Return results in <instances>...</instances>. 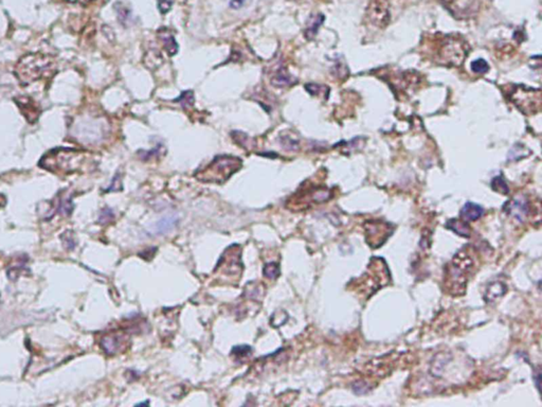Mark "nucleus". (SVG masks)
<instances>
[{
	"label": "nucleus",
	"mask_w": 542,
	"mask_h": 407,
	"mask_svg": "<svg viewBox=\"0 0 542 407\" xmlns=\"http://www.w3.org/2000/svg\"><path fill=\"white\" fill-rule=\"evenodd\" d=\"M58 64L53 57L41 52L28 53L15 66V76L23 85H29L41 79L54 76Z\"/></svg>",
	"instance_id": "nucleus-1"
},
{
	"label": "nucleus",
	"mask_w": 542,
	"mask_h": 407,
	"mask_svg": "<svg viewBox=\"0 0 542 407\" xmlns=\"http://www.w3.org/2000/svg\"><path fill=\"white\" fill-rule=\"evenodd\" d=\"M84 158L83 152L71 148H59L47 153L40 160V167L52 172L72 173L78 171Z\"/></svg>",
	"instance_id": "nucleus-2"
},
{
	"label": "nucleus",
	"mask_w": 542,
	"mask_h": 407,
	"mask_svg": "<svg viewBox=\"0 0 542 407\" xmlns=\"http://www.w3.org/2000/svg\"><path fill=\"white\" fill-rule=\"evenodd\" d=\"M242 160L230 155H221L200 172L196 173L199 180L204 183L222 184L242 167Z\"/></svg>",
	"instance_id": "nucleus-3"
},
{
	"label": "nucleus",
	"mask_w": 542,
	"mask_h": 407,
	"mask_svg": "<svg viewBox=\"0 0 542 407\" xmlns=\"http://www.w3.org/2000/svg\"><path fill=\"white\" fill-rule=\"evenodd\" d=\"M467 44L455 36H445L441 41L438 60L442 65L459 66L467 57Z\"/></svg>",
	"instance_id": "nucleus-4"
},
{
	"label": "nucleus",
	"mask_w": 542,
	"mask_h": 407,
	"mask_svg": "<svg viewBox=\"0 0 542 407\" xmlns=\"http://www.w3.org/2000/svg\"><path fill=\"white\" fill-rule=\"evenodd\" d=\"M540 89L518 85L509 91L511 99L518 109L524 114H535L540 110Z\"/></svg>",
	"instance_id": "nucleus-5"
},
{
	"label": "nucleus",
	"mask_w": 542,
	"mask_h": 407,
	"mask_svg": "<svg viewBox=\"0 0 542 407\" xmlns=\"http://www.w3.org/2000/svg\"><path fill=\"white\" fill-rule=\"evenodd\" d=\"M472 266V260L470 257L458 253L454 257V259L451 263L450 270L448 272L449 274V281L454 287L458 288H465L466 285V273L471 269Z\"/></svg>",
	"instance_id": "nucleus-6"
},
{
	"label": "nucleus",
	"mask_w": 542,
	"mask_h": 407,
	"mask_svg": "<svg viewBox=\"0 0 542 407\" xmlns=\"http://www.w3.org/2000/svg\"><path fill=\"white\" fill-rule=\"evenodd\" d=\"M478 0H443V4L455 18H467L478 11Z\"/></svg>",
	"instance_id": "nucleus-7"
},
{
	"label": "nucleus",
	"mask_w": 542,
	"mask_h": 407,
	"mask_svg": "<svg viewBox=\"0 0 542 407\" xmlns=\"http://www.w3.org/2000/svg\"><path fill=\"white\" fill-rule=\"evenodd\" d=\"M370 16L374 24L379 27L386 26L390 17L388 10V0H373L372 8H370Z\"/></svg>",
	"instance_id": "nucleus-8"
},
{
	"label": "nucleus",
	"mask_w": 542,
	"mask_h": 407,
	"mask_svg": "<svg viewBox=\"0 0 542 407\" xmlns=\"http://www.w3.org/2000/svg\"><path fill=\"white\" fill-rule=\"evenodd\" d=\"M505 207L507 208L506 211L508 214H511V216L515 217L521 222L525 220L529 211L528 201L524 197L513 198L511 201L506 204Z\"/></svg>",
	"instance_id": "nucleus-9"
},
{
	"label": "nucleus",
	"mask_w": 542,
	"mask_h": 407,
	"mask_svg": "<svg viewBox=\"0 0 542 407\" xmlns=\"http://www.w3.org/2000/svg\"><path fill=\"white\" fill-rule=\"evenodd\" d=\"M16 104L30 122H35L40 114V110L35 104V101L29 97H19L16 99Z\"/></svg>",
	"instance_id": "nucleus-10"
},
{
	"label": "nucleus",
	"mask_w": 542,
	"mask_h": 407,
	"mask_svg": "<svg viewBox=\"0 0 542 407\" xmlns=\"http://www.w3.org/2000/svg\"><path fill=\"white\" fill-rule=\"evenodd\" d=\"M122 339L123 338L120 334L111 333L102 338L101 346L108 355H114L121 351V348L123 346Z\"/></svg>",
	"instance_id": "nucleus-11"
},
{
	"label": "nucleus",
	"mask_w": 542,
	"mask_h": 407,
	"mask_svg": "<svg viewBox=\"0 0 542 407\" xmlns=\"http://www.w3.org/2000/svg\"><path fill=\"white\" fill-rule=\"evenodd\" d=\"M484 213V209L474 202L465 204L461 209V218L465 222H473L479 220Z\"/></svg>",
	"instance_id": "nucleus-12"
},
{
	"label": "nucleus",
	"mask_w": 542,
	"mask_h": 407,
	"mask_svg": "<svg viewBox=\"0 0 542 407\" xmlns=\"http://www.w3.org/2000/svg\"><path fill=\"white\" fill-rule=\"evenodd\" d=\"M271 85L277 88H283L286 86H289L294 81H292V77L288 73V71L284 68L281 67L277 70V72L274 74V77L270 80Z\"/></svg>",
	"instance_id": "nucleus-13"
},
{
	"label": "nucleus",
	"mask_w": 542,
	"mask_h": 407,
	"mask_svg": "<svg viewBox=\"0 0 542 407\" xmlns=\"http://www.w3.org/2000/svg\"><path fill=\"white\" fill-rule=\"evenodd\" d=\"M446 227L450 229L451 231L461 235V237H464V238L470 237V227L465 221H461L457 219L449 220L446 224Z\"/></svg>",
	"instance_id": "nucleus-14"
},
{
	"label": "nucleus",
	"mask_w": 542,
	"mask_h": 407,
	"mask_svg": "<svg viewBox=\"0 0 542 407\" xmlns=\"http://www.w3.org/2000/svg\"><path fill=\"white\" fill-rule=\"evenodd\" d=\"M323 21H324V16L322 14L313 15L309 18L306 29H305V37L307 39H312L316 36L319 28L323 24Z\"/></svg>",
	"instance_id": "nucleus-15"
},
{
	"label": "nucleus",
	"mask_w": 542,
	"mask_h": 407,
	"mask_svg": "<svg viewBox=\"0 0 542 407\" xmlns=\"http://www.w3.org/2000/svg\"><path fill=\"white\" fill-rule=\"evenodd\" d=\"M159 38L162 40V42H164V46L167 52L169 53V56L171 57L175 56L178 51V45L174 36L170 33H167V32H164V33H162V32H159Z\"/></svg>",
	"instance_id": "nucleus-16"
},
{
	"label": "nucleus",
	"mask_w": 542,
	"mask_h": 407,
	"mask_svg": "<svg viewBox=\"0 0 542 407\" xmlns=\"http://www.w3.org/2000/svg\"><path fill=\"white\" fill-rule=\"evenodd\" d=\"M506 292V286L501 282H495L491 284L487 288V292L485 294V298L487 301H493L495 299L501 297Z\"/></svg>",
	"instance_id": "nucleus-17"
},
{
	"label": "nucleus",
	"mask_w": 542,
	"mask_h": 407,
	"mask_svg": "<svg viewBox=\"0 0 542 407\" xmlns=\"http://www.w3.org/2000/svg\"><path fill=\"white\" fill-rule=\"evenodd\" d=\"M73 210V204L71 197H61L56 206V211L59 212L61 216L68 217Z\"/></svg>",
	"instance_id": "nucleus-18"
},
{
	"label": "nucleus",
	"mask_w": 542,
	"mask_h": 407,
	"mask_svg": "<svg viewBox=\"0 0 542 407\" xmlns=\"http://www.w3.org/2000/svg\"><path fill=\"white\" fill-rule=\"evenodd\" d=\"M492 188L498 192V193H501L503 195H507L509 193V189H508V186L506 184L505 179L502 177V176H496L493 178L492 180Z\"/></svg>",
	"instance_id": "nucleus-19"
},
{
	"label": "nucleus",
	"mask_w": 542,
	"mask_h": 407,
	"mask_svg": "<svg viewBox=\"0 0 542 407\" xmlns=\"http://www.w3.org/2000/svg\"><path fill=\"white\" fill-rule=\"evenodd\" d=\"M280 143L284 148L288 149V151H298L300 147V142L298 139L292 138L289 135H284L280 137Z\"/></svg>",
	"instance_id": "nucleus-20"
},
{
	"label": "nucleus",
	"mask_w": 542,
	"mask_h": 407,
	"mask_svg": "<svg viewBox=\"0 0 542 407\" xmlns=\"http://www.w3.org/2000/svg\"><path fill=\"white\" fill-rule=\"evenodd\" d=\"M194 92L192 90H186L181 92V94L175 100V102L180 103L183 109L186 110L190 109V107L194 105Z\"/></svg>",
	"instance_id": "nucleus-21"
},
{
	"label": "nucleus",
	"mask_w": 542,
	"mask_h": 407,
	"mask_svg": "<svg viewBox=\"0 0 542 407\" xmlns=\"http://www.w3.org/2000/svg\"><path fill=\"white\" fill-rule=\"evenodd\" d=\"M116 10H117V13H118V18L119 20H120V23L124 26L127 25L128 20L131 19V10L125 8L122 4H117L116 5Z\"/></svg>",
	"instance_id": "nucleus-22"
},
{
	"label": "nucleus",
	"mask_w": 542,
	"mask_h": 407,
	"mask_svg": "<svg viewBox=\"0 0 542 407\" xmlns=\"http://www.w3.org/2000/svg\"><path fill=\"white\" fill-rule=\"evenodd\" d=\"M280 275V266L278 263H268L264 267V276L269 279H276Z\"/></svg>",
	"instance_id": "nucleus-23"
},
{
	"label": "nucleus",
	"mask_w": 542,
	"mask_h": 407,
	"mask_svg": "<svg viewBox=\"0 0 542 407\" xmlns=\"http://www.w3.org/2000/svg\"><path fill=\"white\" fill-rule=\"evenodd\" d=\"M471 69L474 73H486L490 70V66L485 60L478 59L471 63Z\"/></svg>",
	"instance_id": "nucleus-24"
},
{
	"label": "nucleus",
	"mask_w": 542,
	"mask_h": 407,
	"mask_svg": "<svg viewBox=\"0 0 542 407\" xmlns=\"http://www.w3.org/2000/svg\"><path fill=\"white\" fill-rule=\"evenodd\" d=\"M232 138L234 139V141L237 143L242 145L243 147H246L247 145L250 146L251 144V138L249 137L248 135H246L245 133H242V132H233L232 133Z\"/></svg>",
	"instance_id": "nucleus-25"
},
{
	"label": "nucleus",
	"mask_w": 542,
	"mask_h": 407,
	"mask_svg": "<svg viewBox=\"0 0 542 407\" xmlns=\"http://www.w3.org/2000/svg\"><path fill=\"white\" fill-rule=\"evenodd\" d=\"M175 219L174 218H167V219H164L162 221L159 222L158 224V231L161 232V233H165L169 230H171V228L174 226L175 225Z\"/></svg>",
	"instance_id": "nucleus-26"
},
{
	"label": "nucleus",
	"mask_w": 542,
	"mask_h": 407,
	"mask_svg": "<svg viewBox=\"0 0 542 407\" xmlns=\"http://www.w3.org/2000/svg\"><path fill=\"white\" fill-rule=\"evenodd\" d=\"M113 219H114V212H113V210L110 209V208H105V209L102 210V212H101V214H100V219H99V221H100V223H102V224H106V223H108V222H111Z\"/></svg>",
	"instance_id": "nucleus-27"
},
{
	"label": "nucleus",
	"mask_w": 542,
	"mask_h": 407,
	"mask_svg": "<svg viewBox=\"0 0 542 407\" xmlns=\"http://www.w3.org/2000/svg\"><path fill=\"white\" fill-rule=\"evenodd\" d=\"M305 89H306L310 94H312V95H317V94H319V93L322 91L323 87L320 86V85H317V84H306V85H305Z\"/></svg>",
	"instance_id": "nucleus-28"
},
{
	"label": "nucleus",
	"mask_w": 542,
	"mask_h": 407,
	"mask_svg": "<svg viewBox=\"0 0 542 407\" xmlns=\"http://www.w3.org/2000/svg\"><path fill=\"white\" fill-rule=\"evenodd\" d=\"M250 351H251L250 347H248V346H240V347H234V349L232 350V353H234V354H235L236 357H241V355L244 357V355L248 354V353L250 352Z\"/></svg>",
	"instance_id": "nucleus-29"
},
{
	"label": "nucleus",
	"mask_w": 542,
	"mask_h": 407,
	"mask_svg": "<svg viewBox=\"0 0 542 407\" xmlns=\"http://www.w3.org/2000/svg\"><path fill=\"white\" fill-rule=\"evenodd\" d=\"M121 187H122V185H121V178H120V175L117 174V175L114 177V179H113V183H112V185H111V188L108 189L107 191H119V190H121V189H122Z\"/></svg>",
	"instance_id": "nucleus-30"
},
{
	"label": "nucleus",
	"mask_w": 542,
	"mask_h": 407,
	"mask_svg": "<svg viewBox=\"0 0 542 407\" xmlns=\"http://www.w3.org/2000/svg\"><path fill=\"white\" fill-rule=\"evenodd\" d=\"M159 9L162 13H167L171 9V2L170 0H159Z\"/></svg>",
	"instance_id": "nucleus-31"
},
{
	"label": "nucleus",
	"mask_w": 542,
	"mask_h": 407,
	"mask_svg": "<svg viewBox=\"0 0 542 407\" xmlns=\"http://www.w3.org/2000/svg\"><path fill=\"white\" fill-rule=\"evenodd\" d=\"M246 0H231L230 2V8L233 10H238L243 7Z\"/></svg>",
	"instance_id": "nucleus-32"
},
{
	"label": "nucleus",
	"mask_w": 542,
	"mask_h": 407,
	"mask_svg": "<svg viewBox=\"0 0 542 407\" xmlns=\"http://www.w3.org/2000/svg\"><path fill=\"white\" fill-rule=\"evenodd\" d=\"M66 2L68 3H72V4H80V5H88L89 3H91L92 0H66Z\"/></svg>",
	"instance_id": "nucleus-33"
}]
</instances>
